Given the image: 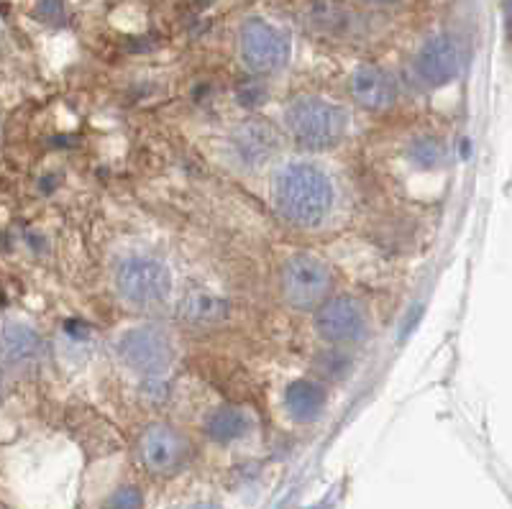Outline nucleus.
<instances>
[{"label": "nucleus", "instance_id": "obj_1", "mask_svg": "<svg viewBox=\"0 0 512 509\" xmlns=\"http://www.w3.org/2000/svg\"><path fill=\"white\" fill-rule=\"evenodd\" d=\"M272 205L292 228L318 231L336 210V185L315 162L292 159L272 174Z\"/></svg>", "mask_w": 512, "mask_h": 509}, {"label": "nucleus", "instance_id": "obj_2", "mask_svg": "<svg viewBox=\"0 0 512 509\" xmlns=\"http://www.w3.org/2000/svg\"><path fill=\"white\" fill-rule=\"evenodd\" d=\"M285 131L300 149L331 151L349 134V113L318 95H297L282 110Z\"/></svg>", "mask_w": 512, "mask_h": 509}, {"label": "nucleus", "instance_id": "obj_3", "mask_svg": "<svg viewBox=\"0 0 512 509\" xmlns=\"http://www.w3.org/2000/svg\"><path fill=\"white\" fill-rule=\"evenodd\" d=\"M113 287L126 307L136 313H154L172 300L175 277L159 256L128 254L116 264Z\"/></svg>", "mask_w": 512, "mask_h": 509}, {"label": "nucleus", "instance_id": "obj_4", "mask_svg": "<svg viewBox=\"0 0 512 509\" xmlns=\"http://www.w3.org/2000/svg\"><path fill=\"white\" fill-rule=\"evenodd\" d=\"M116 356L128 371L146 379H164L177 359L175 338L157 323L131 325L116 338Z\"/></svg>", "mask_w": 512, "mask_h": 509}, {"label": "nucleus", "instance_id": "obj_5", "mask_svg": "<svg viewBox=\"0 0 512 509\" xmlns=\"http://www.w3.org/2000/svg\"><path fill=\"white\" fill-rule=\"evenodd\" d=\"M333 274L320 256L297 251L282 264L280 292L285 305L297 313H313L320 302L331 295Z\"/></svg>", "mask_w": 512, "mask_h": 509}, {"label": "nucleus", "instance_id": "obj_6", "mask_svg": "<svg viewBox=\"0 0 512 509\" xmlns=\"http://www.w3.org/2000/svg\"><path fill=\"white\" fill-rule=\"evenodd\" d=\"M292 44L282 29L264 21L249 18L239 31V57L251 75L272 77L282 72L290 62Z\"/></svg>", "mask_w": 512, "mask_h": 509}, {"label": "nucleus", "instance_id": "obj_7", "mask_svg": "<svg viewBox=\"0 0 512 509\" xmlns=\"http://www.w3.org/2000/svg\"><path fill=\"white\" fill-rule=\"evenodd\" d=\"M318 336L333 348H351L364 341L369 330L367 307L351 295H328L313 310Z\"/></svg>", "mask_w": 512, "mask_h": 509}, {"label": "nucleus", "instance_id": "obj_8", "mask_svg": "<svg viewBox=\"0 0 512 509\" xmlns=\"http://www.w3.org/2000/svg\"><path fill=\"white\" fill-rule=\"evenodd\" d=\"M228 157L239 167L264 169L282 154V134L269 121L262 118H244L228 131L226 136Z\"/></svg>", "mask_w": 512, "mask_h": 509}, {"label": "nucleus", "instance_id": "obj_9", "mask_svg": "<svg viewBox=\"0 0 512 509\" xmlns=\"http://www.w3.org/2000/svg\"><path fill=\"white\" fill-rule=\"evenodd\" d=\"M459 72L461 49L451 34L428 36L413 57V77L428 90L451 85Z\"/></svg>", "mask_w": 512, "mask_h": 509}, {"label": "nucleus", "instance_id": "obj_10", "mask_svg": "<svg viewBox=\"0 0 512 509\" xmlns=\"http://www.w3.org/2000/svg\"><path fill=\"white\" fill-rule=\"evenodd\" d=\"M139 456L146 469L157 476H172L190 461V443L172 425H152L139 440Z\"/></svg>", "mask_w": 512, "mask_h": 509}, {"label": "nucleus", "instance_id": "obj_11", "mask_svg": "<svg viewBox=\"0 0 512 509\" xmlns=\"http://www.w3.org/2000/svg\"><path fill=\"white\" fill-rule=\"evenodd\" d=\"M44 336L24 320L0 325V366L6 371L34 369L44 359Z\"/></svg>", "mask_w": 512, "mask_h": 509}, {"label": "nucleus", "instance_id": "obj_12", "mask_svg": "<svg viewBox=\"0 0 512 509\" xmlns=\"http://www.w3.org/2000/svg\"><path fill=\"white\" fill-rule=\"evenodd\" d=\"M351 98L367 113H387L397 103V82L390 70H384L379 64H359L351 72Z\"/></svg>", "mask_w": 512, "mask_h": 509}, {"label": "nucleus", "instance_id": "obj_13", "mask_svg": "<svg viewBox=\"0 0 512 509\" xmlns=\"http://www.w3.org/2000/svg\"><path fill=\"white\" fill-rule=\"evenodd\" d=\"M231 315V302L223 295L205 287H195L187 292L177 305V318L190 328H216V325L226 323Z\"/></svg>", "mask_w": 512, "mask_h": 509}, {"label": "nucleus", "instance_id": "obj_14", "mask_svg": "<svg viewBox=\"0 0 512 509\" xmlns=\"http://www.w3.org/2000/svg\"><path fill=\"white\" fill-rule=\"evenodd\" d=\"M285 410L287 415L300 425L315 423L323 410H326L328 392L326 387L318 382V379H310V376H300V379H292L285 387Z\"/></svg>", "mask_w": 512, "mask_h": 509}, {"label": "nucleus", "instance_id": "obj_15", "mask_svg": "<svg viewBox=\"0 0 512 509\" xmlns=\"http://www.w3.org/2000/svg\"><path fill=\"white\" fill-rule=\"evenodd\" d=\"M251 430H254V417H251L244 407L223 405L216 407V410L205 417V435H208L210 440L221 443V446L236 443V440H244Z\"/></svg>", "mask_w": 512, "mask_h": 509}, {"label": "nucleus", "instance_id": "obj_16", "mask_svg": "<svg viewBox=\"0 0 512 509\" xmlns=\"http://www.w3.org/2000/svg\"><path fill=\"white\" fill-rule=\"evenodd\" d=\"M305 26L326 36H344L351 29V13L336 0H310L305 6Z\"/></svg>", "mask_w": 512, "mask_h": 509}, {"label": "nucleus", "instance_id": "obj_17", "mask_svg": "<svg viewBox=\"0 0 512 509\" xmlns=\"http://www.w3.org/2000/svg\"><path fill=\"white\" fill-rule=\"evenodd\" d=\"M408 157L415 167L420 169H436L438 164L443 162L446 157V151H443V144L438 136L433 134H420L410 141V149H408Z\"/></svg>", "mask_w": 512, "mask_h": 509}, {"label": "nucleus", "instance_id": "obj_18", "mask_svg": "<svg viewBox=\"0 0 512 509\" xmlns=\"http://www.w3.org/2000/svg\"><path fill=\"white\" fill-rule=\"evenodd\" d=\"M105 509H144V499H141L139 489H134V486H123V489H118V492L108 499Z\"/></svg>", "mask_w": 512, "mask_h": 509}, {"label": "nucleus", "instance_id": "obj_19", "mask_svg": "<svg viewBox=\"0 0 512 509\" xmlns=\"http://www.w3.org/2000/svg\"><path fill=\"white\" fill-rule=\"evenodd\" d=\"M6 394H8V371L0 366V402L6 400Z\"/></svg>", "mask_w": 512, "mask_h": 509}, {"label": "nucleus", "instance_id": "obj_20", "mask_svg": "<svg viewBox=\"0 0 512 509\" xmlns=\"http://www.w3.org/2000/svg\"><path fill=\"white\" fill-rule=\"evenodd\" d=\"M190 509H221L218 504H210V502H198V504H192Z\"/></svg>", "mask_w": 512, "mask_h": 509}, {"label": "nucleus", "instance_id": "obj_21", "mask_svg": "<svg viewBox=\"0 0 512 509\" xmlns=\"http://www.w3.org/2000/svg\"><path fill=\"white\" fill-rule=\"evenodd\" d=\"M367 3H372V6H392L397 0H367Z\"/></svg>", "mask_w": 512, "mask_h": 509}]
</instances>
